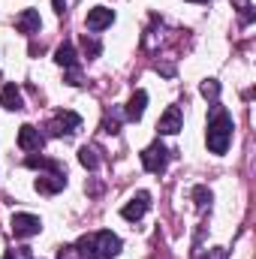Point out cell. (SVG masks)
Segmentation results:
<instances>
[{
    "mask_svg": "<svg viewBox=\"0 0 256 259\" xmlns=\"http://www.w3.org/2000/svg\"><path fill=\"white\" fill-rule=\"evenodd\" d=\"M193 199H196V208H208L211 205V190L205 184H199V187H193Z\"/></svg>",
    "mask_w": 256,
    "mask_h": 259,
    "instance_id": "cell-18",
    "label": "cell"
},
{
    "mask_svg": "<svg viewBox=\"0 0 256 259\" xmlns=\"http://www.w3.org/2000/svg\"><path fill=\"white\" fill-rule=\"evenodd\" d=\"M55 64L64 66V69H75V66H78V58H75V49H72V42L58 46V52H55Z\"/></svg>",
    "mask_w": 256,
    "mask_h": 259,
    "instance_id": "cell-14",
    "label": "cell"
},
{
    "mask_svg": "<svg viewBox=\"0 0 256 259\" xmlns=\"http://www.w3.org/2000/svg\"><path fill=\"white\" fill-rule=\"evenodd\" d=\"M181 127H184V115H181L178 106H169L163 112V118L157 121V133L160 136H175V133H181Z\"/></svg>",
    "mask_w": 256,
    "mask_h": 259,
    "instance_id": "cell-6",
    "label": "cell"
},
{
    "mask_svg": "<svg viewBox=\"0 0 256 259\" xmlns=\"http://www.w3.org/2000/svg\"><path fill=\"white\" fill-rule=\"evenodd\" d=\"M24 166H27V169H46V172H61V175H66L64 166H61L58 160H49V157H42V154H39V157L30 154V157L24 160Z\"/></svg>",
    "mask_w": 256,
    "mask_h": 259,
    "instance_id": "cell-13",
    "label": "cell"
},
{
    "mask_svg": "<svg viewBox=\"0 0 256 259\" xmlns=\"http://www.w3.org/2000/svg\"><path fill=\"white\" fill-rule=\"evenodd\" d=\"M42 229V220L36 214H15L12 217V232L15 238H30V235H39Z\"/></svg>",
    "mask_w": 256,
    "mask_h": 259,
    "instance_id": "cell-5",
    "label": "cell"
},
{
    "mask_svg": "<svg viewBox=\"0 0 256 259\" xmlns=\"http://www.w3.org/2000/svg\"><path fill=\"white\" fill-rule=\"evenodd\" d=\"M3 259H18V256H15V250H6V253H3Z\"/></svg>",
    "mask_w": 256,
    "mask_h": 259,
    "instance_id": "cell-25",
    "label": "cell"
},
{
    "mask_svg": "<svg viewBox=\"0 0 256 259\" xmlns=\"http://www.w3.org/2000/svg\"><path fill=\"white\" fill-rule=\"evenodd\" d=\"M112 21H115V12H112L109 6H94V9L88 12V30H94V33L112 27Z\"/></svg>",
    "mask_w": 256,
    "mask_h": 259,
    "instance_id": "cell-10",
    "label": "cell"
},
{
    "mask_svg": "<svg viewBox=\"0 0 256 259\" xmlns=\"http://www.w3.org/2000/svg\"><path fill=\"white\" fill-rule=\"evenodd\" d=\"M145 106H148V94H145V91H136L127 103V118L130 121H139V118L145 115Z\"/></svg>",
    "mask_w": 256,
    "mask_h": 259,
    "instance_id": "cell-15",
    "label": "cell"
},
{
    "mask_svg": "<svg viewBox=\"0 0 256 259\" xmlns=\"http://www.w3.org/2000/svg\"><path fill=\"white\" fill-rule=\"evenodd\" d=\"M142 166H145L148 172L160 175V172L169 166V151H166V145H163V142H154V145H148V148L142 151Z\"/></svg>",
    "mask_w": 256,
    "mask_h": 259,
    "instance_id": "cell-3",
    "label": "cell"
},
{
    "mask_svg": "<svg viewBox=\"0 0 256 259\" xmlns=\"http://www.w3.org/2000/svg\"><path fill=\"white\" fill-rule=\"evenodd\" d=\"M0 106L9 109V112H21V109H24V97H21V91H18L15 84H6V88L0 91Z\"/></svg>",
    "mask_w": 256,
    "mask_h": 259,
    "instance_id": "cell-12",
    "label": "cell"
},
{
    "mask_svg": "<svg viewBox=\"0 0 256 259\" xmlns=\"http://www.w3.org/2000/svg\"><path fill=\"white\" fill-rule=\"evenodd\" d=\"M232 3H235L238 9H244V18H250V12H247V9H250V0H232Z\"/></svg>",
    "mask_w": 256,
    "mask_h": 259,
    "instance_id": "cell-23",
    "label": "cell"
},
{
    "mask_svg": "<svg viewBox=\"0 0 256 259\" xmlns=\"http://www.w3.org/2000/svg\"><path fill=\"white\" fill-rule=\"evenodd\" d=\"M78 130H81V118H78L75 112H58L55 121L49 124V133H52V136H72V133H78Z\"/></svg>",
    "mask_w": 256,
    "mask_h": 259,
    "instance_id": "cell-4",
    "label": "cell"
},
{
    "mask_svg": "<svg viewBox=\"0 0 256 259\" xmlns=\"http://www.w3.org/2000/svg\"><path fill=\"white\" fill-rule=\"evenodd\" d=\"M196 259H226V250L223 247H211L205 256H196Z\"/></svg>",
    "mask_w": 256,
    "mask_h": 259,
    "instance_id": "cell-21",
    "label": "cell"
},
{
    "mask_svg": "<svg viewBox=\"0 0 256 259\" xmlns=\"http://www.w3.org/2000/svg\"><path fill=\"white\" fill-rule=\"evenodd\" d=\"M81 49H84V55H88V58H97V55L103 52V49H100V42H97L94 36H88V33L81 36Z\"/></svg>",
    "mask_w": 256,
    "mask_h": 259,
    "instance_id": "cell-19",
    "label": "cell"
},
{
    "mask_svg": "<svg viewBox=\"0 0 256 259\" xmlns=\"http://www.w3.org/2000/svg\"><path fill=\"white\" fill-rule=\"evenodd\" d=\"M78 253L81 256H91V259H115L121 253V238L109 229H100L94 235H81L78 238Z\"/></svg>",
    "mask_w": 256,
    "mask_h": 259,
    "instance_id": "cell-1",
    "label": "cell"
},
{
    "mask_svg": "<svg viewBox=\"0 0 256 259\" xmlns=\"http://www.w3.org/2000/svg\"><path fill=\"white\" fill-rule=\"evenodd\" d=\"M52 3H55V12H58V15H64V9H66V0H52Z\"/></svg>",
    "mask_w": 256,
    "mask_h": 259,
    "instance_id": "cell-24",
    "label": "cell"
},
{
    "mask_svg": "<svg viewBox=\"0 0 256 259\" xmlns=\"http://www.w3.org/2000/svg\"><path fill=\"white\" fill-rule=\"evenodd\" d=\"M42 145H46V136L33 127V124H24V127L18 130V148H21V151H30V154H33V151H39Z\"/></svg>",
    "mask_w": 256,
    "mask_h": 259,
    "instance_id": "cell-9",
    "label": "cell"
},
{
    "mask_svg": "<svg viewBox=\"0 0 256 259\" xmlns=\"http://www.w3.org/2000/svg\"><path fill=\"white\" fill-rule=\"evenodd\" d=\"M61 259H81V253H78V247H75V244H69V247L61 250Z\"/></svg>",
    "mask_w": 256,
    "mask_h": 259,
    "instance_id": "cell-22",
    "label": "cell"
},
{
    "mask_svg": "<svg viewBox=\"0 0 256 259\" xmlns=\"http://www.w3.org/2000/svg\"><path fill=\"white\" fill-rule=\"evenodd\" d=\"M78 163H81L84 169H91V172H94V169L100 166V157H97V148H88V145H84V148L78 151Z\"/></svg>",
    "mask_w": 256,
    "mask_h": 259,
    "instance_id": "cell-16",
    "label": "cell"
},
{
    "mask_svg": "<svg viewBox=\"0 0 256 259\" xmlns=\"http://www.w3.org/2000/svg\"><path fill=\"white\" fill-rule=\"evenodd\" d=\"M33 187H36L39 193H46V196H55V193H61V190L66 187V175H61V172H49V175H39Z\"/></svg>",
    "mask_w": 256,
    "mask_h": 259,
    "instance_id": "cell-11",
    "label": "cell"
},
{
    "mask_svg": "<svg viewBox=\"0 0 256 259\" xmlns=\"http://www.w3.org/2000/svg\"><path fill=\"white\" fill-rule=\"evenodd\" d=\"M205 142H208L211 154H226L229 151V142H232V115L226 109H220V106L214 109V118L208 121Z\"/></svg>",
    "mask_w": 256,
    "mask_h": 259,
    "instance_id": "cell-2",
    "label": "cell"
},
{
    "mask_svg": "<svg viewBox=\"0 0 256 259\" xmlns=\"http://www.w3.org/2000/svg\"><path fill=\"white\" fill-rule=\"evenodd\" d=\"M103 130H106V133H118V130H121V115H118V112L106 115V121H103Z\"/></svg>",
    "mask_w": 256,
    "mask_h": 259,
    "instance_id": "cell-20",
    "label": "cell"
},
{
    "mask_svg": "<svg viewBox=\"0 0 256 259\" xmlns=\"http://www.w3.org/2000/svg\"><path fill=\"white\" fill-rule=\"evenodd\" d=\"M148 208H151V196L145 193V190H139V193L133 196L124 208H121V214H124V220H142Z\"/></svg>",
    "mask_w": 256,
    "mask_h": 259,
    "instance_id": "cell-8",
    "label": "cell"
},
{
    "mask_svg": "<svg viewBox=\"0 0 256 259\" xmlns=\"http://www.w3.org/2000/svg\"><path fill=\"white\" fill-rule=\"evenodd\" d=\"M199 91H202L205 100H217V97H220V81H217V78H205V81L199 84Z\"/></svg>",
    "mask_w": 256,
    "mask_h": 259,
    "instance_id": "cell-17",
    "label": "cell"
},
{
    "mask_svg": "<svg viewBox=\"0 0 256 259\" xmlns=\"http://www.w3.org/2000/svg\"><path fill=\"white\" fill-rule=\"evenodd\" d=\"M39 27H42L39 9H21V12H18V18H15V30H18V33L33 36V33H39Z\"/></svg>",
    "mask_w": 256,
    "mask_h": 259,
    "instance_id": "cell-7",
    "label": "cell"
},
{
    "mask_svg": "<svg viewBox=\"0 0 256 259\" xmlns=\"http://www.w3.org/2000/svg\"><path fill=\"white\" fill-rule=\"evenodd\" d=\"M190 3H211V0H190Z\"/></svg>",
    "mask_w": 256,
    "mask_h": 259,
    "instance_id": "cell-26",
    "label": "cell"
}]
</instances>
